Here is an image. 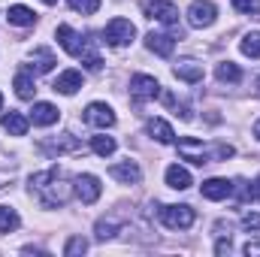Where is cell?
<instances>
[{"label": "cell", "mask_w": 260, "mask_h": 257, "mask_svg": "<svg viewBox=\"0 0 260 257\" xmlns=\"http://www.w3.org/2000/svg\"><path fill=\"white\" fill-rule=\"evenodd\" d=\"M30 191L40 197V203H43L46 209L64 206L67 197H70L67 185H61V170H58V167H52V170H46V173H34V176H30Z\"/></svg>", "instance_id": "1"}, {"label": "cell", "mask_w": 260, "mask_h": 257, "mask_svg": "<svg viewBox=\"0 0 260 257\" xmlns=\"http://www.w3.org/2000/svg\"><path fill=\"white\" fill-rule=\"evenodd\" d=\"M58 43H61V49H64L67 55L82 58V64L88 67V70H100V67H103L100 55L91 49V43H88V40H82L70 24H61V27H58Z\"/></svg>", "instance_id": "2"}, {"label": "cell", "mask_w": 260, "mask_h": 257, "mask_svg": "<svg viewBox=\"0 0 260 257\" xmlns=\"http://www.w3.org/2000/svg\"><path fill=\"white\" fill-rule=\"evenodd\" d=\"M133 37H136V27H133V21H127V18H112L106 24V30H103V40L112 49H121V46L133 43Z\"/></svg>", "instance_id": "3"}, {"label": "cell", "mask_w": 260, "mask_h": 257, "mask_svg": "<svg viewBox=\"0 0 260 257\" xmlns=\"http://www.w3.org/2000/svg\"><path fill=\"white\" fill-rule=\"evenodd\" d=\"M194 209L191 206H164L160 209V221L170 227V230H188L194 224Z\"/></svg>", "instance_id": "4"}, {"label": "cell", "mask_w": 260, "mask_h": 257, "mask_svg": "<svg viewBox=\"0 0 260 257\" xmlns=\"http://www.w3.org/2000/svg\"><path fill=\"white\" fill-rule=\"evenodd\" d=\"M215 18H218V6L209 3V0H194L191 9H188L191 27H209V24H215Z\"/></svg>", "instance_id": "5"}, {"label": "cell", "mask_w": 260, "mask_h": 257, "mask_svg": "<svg viewBox=\"0 0 260 257\" xmlns=\"http://www.w3.org/2000/svg\"><path fill=\"white\" fill-rule=\"evenodd\" d=\"M130 94H133L136 100H154V97L160 94V85H157V79H154V76L139 73V76H133V79H130Z\"/></svg>", "instance_id": "6"}, {"label": "cell", "mask_w": 260, "mask_h": 257, "mask_svg": "<svg viewBox=\"0 0 260 257\" xmlns=\"http://www.w3.org/2000/svg\"><path fill=\"white\" fill-rule=\"evenodd\" d=\"M179 157H182V160H191V164H197V167L209 164V154H206L203 142L194 139V136H182V139H179Z\"/></svg>", "instance_id": "7"}, {"label": "cell", "mask_w": 260, "mask_h": 257, "mask_svg": "<svg viewBox=\"0 0 260 257\" xmlns=\"http://www.w3.org/2000/svg\"><path fill=\"white\" fill-rule=\"evenodd\" d=\"M76 194H79V200L82 203H97L100 200V194H103V185H100V179L97 176H91V173H82L79 179H76Z\"/></svg>", "instance_id": "8"}, {"label": "cell", "mask_w": 260, "mask_h": 257, "mask_svg": "<svg viewBox=\"0 0 260 257\" xmlns=\"http://www.w3.org/2000/svg\"><path fill=\"white\" fill-rule=\"evenodd\" d=\"M85 124H91V127H112L115 124V112L106 106V103H91L88 109H85Z\"/></svg>", "instance_id": "9"}, {"label": "cell", "mask_w": 260, "mask_h": 257, "mask_svg": "<svg viewBox=\"0 0 260 257\" xmlns=\"http://www.w3.org/2000/svg\"><path fill=\"white\" fill-rule=\"evenodd\" d=\"M145 15L148 18H157L164 24H176L179 21V9L170 0H151V3H145Z\"/></svg>", "instance_id": "10"}, {"label": "cell", "mask_w": 260, "mask_h": 257, "mask_svg": "<svg viewBox=\"0 0 260 257\" xmlns=\"http://www.w3.org/2000/svg\"><path fill=\"white\" fill-rule=\"evenodd\" d=\"M40 151L43 154H73V151H82V142L76 139V136H70V133H64V136H58V139H49V142H40Z\"/></svg>", "instance_id": "11"}, {"label": "cell", "mask_w": 260, "mask_h": 257, "mask_svg": "<svg viewBox=\"0 0 260 257\" xmlns=\"http://www.w3.org/2000/svg\"><path fill=\"white\" fill-rule=\"evenodd\" d=\"M173 73H176V79H182V82H188V85H197V82H203V76H206V70L200 61H179V64L173 67Z\"/></svg>", "instance_id": "12"}, {"label": "cell", "mask_w": 260, "mask_h": 257, "mask_svg": "<svg viewBox=\"0 0 260 257\" xmlns=\"http://www.w3.org/2000/svg\"><path fill=\"white\" fill-rule=\"evenodd\" d=\"M109 176L118 179L121 185H136V182L142 179V170H139L133 160H124V164H112V167H109Z\"/></svg>", "instance_id": "13"}, {"label": "cell", "mask_w": 260, "mask_h": 257, "mask_svg": "<svg viewBox=\"0 0 260 257\" xmlns=\"http://www.w3.org/2000/svg\"><path fill=\"white\" fill-rule=\"evenodd\" d=\"M145 46H148L154 55L170 58V55H173V49H176V40H173L170 34H154V30H151V34L145 37Z\"/></svg>", "instance_id": "14"}, {"label": "cell", "mask_w": 260, "mask_h": 257, "mask_svg": "<svg viewBox=\"0 0 260 257\" xmlns=\"http://www.w3.org/2000/svg\"><path fill=\"white\" fill-rule=\"evenodd\" d=\"M58 118H61V112H58V106H52V103H34V109H30V121L40 124V127H49V124H55Z\"/></svg>", "instance_id": "15"}, {"label": "cell", "mask_w": 260, "mask_h": 257, "mask_svg": "<svg viewBox=\"0 0 260 257\" xmlns=\"http://www.w3.org/2000/svg\"><path fill=\"white\" fill-rule=\"evenodd\" d=\"M200 191H203L206 200H224V197L233 194V182H227V179H206Z\"/></svg>", "instance_id": "16"}, {"label": "cell", "mask_w": 260, "mask_h": 257, "mask_svg": "<svg viewBox=\"0 0 260 257\" xmlns=\"http://www.w3.org/2000/svg\"><path fill=\"white\" fill-rule=\"evenodd\" d=\"M58 94H76L79 88H82V73L79 70H64L58 79H55V85H52Z\"/></svg>", "instance_id": "17"}, {"label": "cell", "mask_w": 260, "mask_h": 257, "mask_svg": "<svg viewBox=\"0 0 260 257\" xmlns=\"http://www.w3.org/2000/svg\"><path fill=\"white\" fill-rule=\"evenodd\" d=\"M167 185H170V188H176V191H188L194 182H191V173H188L185 167L173 164V167L167 170Z\"/></svg>", "instance_id": "18"}, {"label": "cell", "mask_w": 260, "mask_h": 257, "mask_svg": "<svg viewBox=\"0 0 260 257\" xmlns=\"http://www.w3.org/2000/svg\"><path fill=\"white\" fill-rule=\"evenodd\" d=\"M0 127L6 130V133H12V136H24L27 133V118L21 112H6L0 118Z\"/></svg>", "instance_id": "19"}, {"label": "cell", "mask_w": 260, "mask_h": 257, "mask_svg": "<svg viewBox=\"0 0 260 257\" xmlns=\"http://www.w3.org/2000/svg\"><path fill=\"white\" fill-rule=\"evenodd\" d=\"M6 18H9V24L27 27V24H34V21H37V12H34V9H27V6H21V3H15V6H9Z\"/></svg>", "instance_id": "20"}, {"label": "cell", "mask_w": 260, "mask_h": 257, "mask_svg": "<svg viewBox=\"0 0 260 257\" xmlns=\"http://www.w3.org/2000/svg\"><path fill=\"white\" fill-rule=\"evenodd\" d=\"M148 133L157 139V142H164V145H170L173 139H176V133H173V127L164 121V118H151L148 121Z\"/></svg>", "instance_id": "21"}, {"label": "cell", "mask_w": 260, "mask_h": 257, "mask_svg": "<svg viewBox=\"0 0 260 257\" xmlns=\"http://www.w3.org/2000/svg\"><path fill=\"white\" fill-rule=\"evenodd\" d=\"M15 94L21 97V100H34V94H37V85H34V76L30 73H18L15 76Z\"/></svg>", "instance_id": "22"}, {"label": "cell", "mask_w": 260, "mask_h": 257, "mask_svg": "<svg viewBox=\"0 0 260 257\" xmlns=\"http://www.w3.org/2000/svg\"><path fill=\"white\" fill-rule=\"evenodd\" d=\"M215 76H218V82H230V85L242 82V70H239V67L233 64V61H224V64H218Z\"/></svg>", "instance_id": "23"}, {"label": "cell", "mask_w": 260, "mask_h": 257, "mask_svg": "<svg viewBox=\"0 0 260 257\" xmlns=\"http://www.w3.org/2000/svg\"><path fill=\"white\" fill-rule=\"evenodd\" d=\"M30 61H34V67H37V73H49L52 67L58 64V61H55V55H52L49 49H34Z\"/></svg>", "instance_id": "24"}, {"label": "cell", "mask_w": 260, "mask_h": 257, "mask_svg": "<svg viewBox=\"0 0 260 257\" xmlns=\"http://www.w3.org/2000/svg\"><path fill=\"white\" fill-rule=\"evenodd\" d=\"M91 148H94V154L109 157V154H115V139L112 136H91Z\"/></svg>", "instance_id": "25"}, {"label": "cell", "mask_w": 260, "mask_h": 257, "mask_svg": "<svg viewBox=\"0 0 260 257\" xmlns=\"http://www.w3.org/2000/svg\"><path fill=\"white\" fill-rule=\"evenodd\" d=\"M239 49H242V55H248V58H260V30L245 34V40L239 43Z\"/></svg>", "instance_id": "26"}, {"label": "cell", "mask_w": 260, "mask_h": 257, "mask_svg": "<svg viewBox=\"0 0 260 257\" xmlns=\"http://www.w3.org/2000/svg\"><path fill=\"white\" fill-rule=\"evenodd\" d=\"M18 227V212L9 206H0V233H12Z\"/></svg>", "instance_id": "27"}, {"label": "cell", "mask_w": 260, "mask_h": 257, "mask_svg": "<svg viewBox=\"0 0 260 257\" xmlns=\"http://www.w3.org/2000/svg\"><path fill=\"white\" fill-rule=\"evenodd\" d=\"M67 3H70V9H76L82 15H94L100 9V0H67Z\"/></svg>", "instance_id": "28"}, {"label": "cell", "mask_w": 260, "mask_h": 257, "mask_svg": "<svg viewBox=\"0 0 260 257\" xmlns=\"http://www.w3.org/2000/svg\"><path fill=\"white\" fill-rule=\"evenodd\" d=\"M115 230H118V224H115L112 218H100V221H97V239H100V242L109 239V236H115Z\"/></svg>", "instance_id": "29"}, {"label": "cell", "mask_w": 260, "mask_h": 257, "mask_svg": "<svg viewBox=\"0 0 260 257\" xmlns=\"http://www.w3.org/2000/svg\"><path fill=\"white\" fill-rule=\"evenodd\" d=\"M230 3H233V9L242 12V15H257L260 12V0H230Z\"/></svg>", "instance_id": "30"}, {"label": "cell", "mask_w": 260, "mask_h": 257, "mask_svg": "<svg viewBox=\"0 0 260 257\" xmlns=\"http://www.w3.org/2000/svg\"><path fill=\"white\" fill-rule=\"evenodd\" d=\"M85 251H88V242H85L82 236H73V239H70V242H67V245H64V254H67V257L85 254Z\"/></svg>", "instance_id": "31"}, {"label": "cell", "mask_w": 260, "mask_h": 257, "mask_svg": "<svg viewBox=\"0 0 260 257\" xmlns=\"http://www.w3.org/2000/svg\"><path fill=\"white\" fill-rule=\"evenodd\" d=\"M242 227L245 230H260V215L257 212H245L242 215Z\"/></svg>", "instance_id": "32"}, {"label": "cell", "mask_w": 260, "mask_h": 257, "mask_svg": "<svg viewBox=\"0 0 260 257\" xmlns=\"http://www.w3.org/2000/svg\"><path fill=\"white\" fill-rule=\"evenodd\" d=\"M215 157H218V160H227V157H233V145H224V142H218V145H215Z\"/></svg>", "instance_id": "33"}, {"label": "cell", "mask_w": 260, "mask_h": 257, "mask_svg": "<svg viewBox=\"0 0 260 257\" xmlns=\"http://www.w3.org/2000/svg\"><path fill=\"white\" fill-rule=\"evenodd\" d=\"M215 251H218V254H227V251H230V236H227V239H221V242L215 245Z\"/></svg>", "instance_id": "34"}, {"label": "cell", "mask_w": 260, "mask_h": 257, "mask_svg": "<svg viewBox=\"0 0 260 257\" xmlns=\"http://www.w3.org/2000/svg\"><path fill=\"white\" fill-rule=\"evenodd\" d=\"M242 251H245L248 257H251V254H260V242H248V245H245Z\"/></svg>", "instance_id": "35"}, {"label": "cell", "mask_w": 260, "mask_h": 257, "mask_svg": "<svg viewBox=\"0 0 260 257\" xmlns=\"http://www.w3.org/2000/svg\"><path fill=\"white\" fill-rule=\"evenodd\" d=\"M251 191H254V200H260V176H257V182H254V188H251Z\"/></svg>", "instance_id": "36"}, {"label": "cell", "mask_w": 260, "mask_h": 257, "mask_svg": "<svg viewBox=\"0 0 260 257\" xmlns=\"http://www.w3.org/2000/svg\"><path fill=\"white\" fill-rule=\"evenodd\" d=\"M254 136H257V139H260V121H257V124H254Z\"/></svg>", "instance_id": "37"}, {"label": "cell", "mask_w": 260, "mask_h": 257, "mask_svg": "<svg viewBox=\"0 0 260 257\" xmlns=\"http://www.w3.org/2000/svg\"><path fill=\"white\" fill-rule=\"evenodd\" d=\"M43 3H46V6H55V3H58V0H43Z\"/></svg>", "instance_id": "38"}, {"label": "cell", "mask_w": 260, "mask_h": 257, "mask_svg": "<svg viewBox=\"0 0 260 257\" xmlns=\"http://www.w3.org/2000/svg\"><path fill=\"white\" fill-rule=\"evenodd\" d=\"M0 109H3V94H0Z\"/></svg>", "instance_id": "39"}, {"label": "cell", "mask_w": 260, "mask_h": 257, "mask_svg": "<svg viewBox=\"0 0 260 257\" xmlns=\"http://www.w3.org/2000/svg\"><path fill=\"white\" fill-rule=\"evenodd\" d=\"M257 94H260V79H257Z\"/></svg>", "instance_id": "40"}, {"label": "cell", "mask_w": 260, "mask_h": 257, "mask_svg": "<svg viewBox=\"0 0 260 257\" xmlns=\"http://www.w3.org/2000/svg\"><path fill=\"white\" fill-rule=\"evenodd\" d=\"M0 188H3V185H0Z\"/></svg>", "instance_id": "41"}]
</instances>
